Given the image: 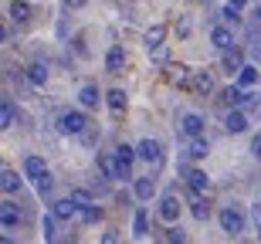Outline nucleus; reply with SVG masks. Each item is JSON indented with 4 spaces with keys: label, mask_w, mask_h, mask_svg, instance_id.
I'll list each match as a JSON object with an SVG mask.
<instances>
[{
    "label": "nucleus",
    "mask_w": 261,
    "mask_h": 244,
    "mask_svg": "<svg viewBox=\"0 0 261 244\" xmlns=\"http://www.w3.org/2000/svg\"><path fill=\"white\" fill-rule=\"evenodd\" d=\"M217 224H221L224 234H231L234 241H238V234H244V210H241V204H227V207H221V214H217Z\"/></svg>",
    "instance_id": "f257e3e1"
},
{
    "label": "nucleus",
    "mask_w": 261,
    "mask_h": 244,
    "mask_svg": "<svg viewBox=\"0 0 261 244\" xmlns=\"http://www.w3.org/2000/svg\"><path fill=\"white\" fill-rule=\"evenodd\" d=\"M85 126H88V116L82 109H65L58 116V132H65V136H82Z\"/></svg>",
    "instance_id": "f03ea898"
},
{
    "label": "nucleus",
    "mask_w": 261,
    "mask_h": 244,
    "mask_svg": "<svg viewBox=\"0 0 261 244\" xmlns=\"http://www.w3.org/2000/svg\"><path fill=\"white\" fill-rule=\"evenodd\" d=\"M163 78L170 82L173 88H190V82H194V71L187 68L184 61H166V68H163Z\"/></svg>",
    "instance_id": "7ed1b4c3"
},
{
    "label": "nucleus",
    "mask_w": 261,
    "mask_h": 244,
    "mask_svg": "<svg viewBox=\"0 0 261 244\" xmlns=\"http://www.w3.org/2000/svg\"><path fill=\"white\" fill-rule=\"evenodd\" d=\"M180 210H184V207H180L176 194H163V197H160V207H156V217H160L163 224L173 227L176 221H180Z\"/></svg>",
    "instance_id": "20e7f679"
},
{
    "label": "nucleus",
    "mask_w": 261,
    "mask_h": 244,
    "mask_svg": "<svg viewBox=\"0 0 261 244\" xmlns=\"http://www.w3.org/2000/svg\"><path fill=\"white\" fill-rule=\"evenodd\" d=\"M139 156L136 153V146H129V143H119L116 146V159H119V180H136L133 176V159Z\"/></svg>",
    "instance_id": "39448f33"
},
{
    "label": "nucleus",
    "mask_w": 261,
    "mask_h": 244,
    "mask_svg": "<svg viewBox=\"0 0 261 244\" xmlns=\"http://www.w3.org/2000/svg\"><path fill=\"white\" fill-rule=\"evenodd\" d=\"M203 126H207V122H203L200 112H184V116H180V132H184L187 139H203Z\"/></svg>",
    "instance_id": "423d86ee"
},
{
    "label": "nucleus",
    "mask_w": 261,
    "mask_h": 244,
    "mask_svg": "<svg viewBox=\"0 0 261 244\" xmlns=\"http://www.w3.org/2000/svg\"><path fill=\"white\" fill-rule=\"evenodd\" d=\"M221 68L227 71V75H234V78H238V75H241V68H244V48H238V44H234V48H227L221 55Z\"/></svg>",
    "instance_id": "0eeeda50"
},
{
    "label": "nucleus",
    "mask_w": 261,
    "mask_h": 244,
    "mask_svg": "<svg viewBox=\"0 0 261 244\" xmlns=\"http://www.w3.org/2000/svg\"><path fill=\"white\" fill-rule=\"evenodd\" d=\"M133 197L139 200V204H149L156 197V180L153 176H136L133 180Z\"/></svg>",
    "instance_id": "6e6552de"
},
{
    "label": "nucleus",
    "mask_w": 261,
    "mask_h": 244,
    "mask_svg": "<svg viewBox=\"0 0 261 244\" xmlns=\"http://www.w3.org/2000/svg\"><path fill=\"white\" fill-rule=\"evenodd\" d=\"M180 170H184L187 186H190L194 194H207V190H211V180H207V173H203V170H197V166H180Z\"/></svg>",
    "instance_id": "1a4fd4ad"
},
{
    "label": "nucleus",
    "mask_w": 261,
    "mask_h": 244,
    "mask_svg": "<svg viewBox=\"0 0 261 244\" xmlns=\"http://www.w3.org/2000/svg\"><path fill=\"white\" fill-rule=\"evenodd\" d=\"M224 129H227L231 136H241V132H248V112H244V109H231V112L224 116Z\"/></svg>",
    "instance_id": "9d476101"
},
{
    "label": "nucleus",
    "mask_w": 261,
    "mask_h": 244,
    "mask_svg": "<svg viewBox=\"0 0 261 244\" xmlns=\"http://www.w3.org/2000/svg\"><path fill=\"white\" fill-rule=\"evenodd\" d=\"M136 153H139V159H146V163H153V166L163 163V146H160L156 139H143V143L136 146Z\"/></svg>",
    "instance_id": "9b49d317"
},
{
    "label": "nucleus",
    "mask_w": 261,
    "mask_h": 244,
    "mask_svg": "<svg viewBox=\"0 0 261 244\" xmlns=\"http://www.w3.org/2000/svg\"><path fill=\"white\" fill-rule=\"evenodd\" d=\"M126 65H129L126 48H122V44H112V48L106 51V71H112V75H116V71H122Z\"/></svg>",
    "instance_id": "f8f14e48"
},
{
    "label": "nucleus",
    "mask_w": 261,
    "mask_h": 244,
    "mask_svg": "<svg viewBox=\"0 0 261 244\" xmlns=\"http://www.w3.org/2000/svg\"><path fill=\"white\" fill-rule=\"evenodd\" d=\"M7 17L14 20V24H28V20L34 17V7H31L28 0H10V7H7Z\"/></svg>",
    "instance_id": "ddd939ff"
},
{
    "label": "nucleus",
    "mask_w": 261,
    "mask_h": 244,
    "mask_svg": "<svg viewBox=\"0 0 261 244\" xmlns=\"http://www.w3.org/2000/svg\"><path fill=\"white\" fill-rule=\"evenodd\" d=\"M0 224H4V231H7V234L20 224V210H17V204H14V200H4V204H0Z\"/></svg>",
    "instance_id": "4468645a"
},
{
    "label": "nucleus",
    "mask_w": 261,
    "mask_h": 244,
    "mask_svg": "<svg viewBox=\"0 0 261 244\" xmlns=\"http://www.w3.org/2000/svg\"><path fill=\"white\" fill-rule=\"evenodd\" d=\"M187 204H190V214H194L197 221H207V217H211V204H207V197H203V194L187 190Z\"/></svg>",
    "instance_id": "2eb2a0df"
},
{
    "label": "nucleus",
    "mask_w": 261,
    "mask_h": 244,
    "mask_svg": "<svg viewBox=\"0 0 261 244\" xmlns=\"http://www.w3.org/2000/svg\"><path fill=\"white\" fill-rule=\"evenodd\" d=\"M78 102H82V109H98L102 102H106V95L98 92V85H82V92H78Z\"/></svg>",
    "instance_id": "dca6fc26"
},
{
    "label": "nucleus",
    "mask_w": 261,
    "mask_h": 244,
    "mask_svg": "<svg viewBox=\"0 0 261 244\" xmlns=\"http://www.w3.org/2000/svg\"><path fill=\"white\" fill-rule=\"evenodd\" d=\"M211 44L217 51H227V48H234V34H231V28H224V24H217V28H211Z\"/></svg>",
    "instance_id": "f3484780"
},
{
    "label": "nucleus",
    "mask_w": 261,
    "mask_h": 244,
    "mask_svg": "<svg viewBox=\"0 0 261 244\" xmlns=\"http://www.w3.org/2000/svg\"><path fill=\"white\" fill-rule=\"evenodd\" d=\"M221 98H224V105H231V109H244V102H248V92H244L238 82L234 85H227L221 92Z\"/></svg>",
    "instance_id": "a211bd4d"
},
{
    "label": "nucleus",
    "mask_w": 261,
    "mask_h": 244,
    "mask_svg": "<svg viewBox=\"0 0 261 244\" xmlns=\"http://www.w3.org/2000/svg\"><path fill=\"white\" fill-rule=\"evenodd\" d=\"M51 214L58 217V221H71V217H82V207H78L71 197H65V200H58V204L51 207Z\"/></svg>",
    "instance_id": "6ab92c4d"
},
{
    "label": "nucleus",
    "mask_w": 261,
    "mask_h": 244,
    "mask_svg": "<svg viewBox=\"0 0 261 244\" xmlns=\"http://www.w3.org/2000/svg\"><path fill=\"white\" fill-rule=\"evenodd\" d=\"M146 48H149V55H153V51H160V48H166L163 41H166V24H153V28L146 31Z\"/></svg>",
    "instance_id": "aec40b11"
},
{
    "label": "nucleus",
    "mask_w": 261,
    "mask_h": 244,
    "mask_svg": "<svg viewBox=\"0 0 261 244\" xmlns=\"http://www.w3.org/2000/svg\"><path fill=\"white\" fill-rule=\"evenodd\" d=\"M98 173L106 180H119V159L116 153H98Z\"/></svg>",
    "instance_id": "412c9836"
},
{
    "label": "nucleus",
    "mask_w": 261,
    "mask_h": 244,
    "mask_svg": "<svg viewBox=\"0 0 261 244\" xmlns=\"http://www.w3.org/2000/svg\"><path fill=\"white\" fill-rule=\"evenodd\" d=\"M24 173L38 183L41 176H48V166H44V159H41V156H34V153H31V156H24Z\"/></svg>",
    "instance_id": "4be33fe9"
},
{
    "label": "nucleus",
    "mask_w": 261,
    "mask_h": 244,
    "mask_svg": "<svg viewBox=\"0 0 261 244\" xmlns=\"http://www.w3.org/2000/svg\"><path fill=\"white\" fill-rule=\"evenodd\" d=\"M126 92H122V88H109L106 92V105L112 109V116H122V112H126Z\"/></svg>",
    "instance_id": "5701e85b"
},
{
    "label": "nucleus",
    "mask_w": 261,
    "mask_h": 244,
    "mask_svg": "<svg viewBox=\"0 0 261 244\" xmlns=\"http://www.w3.org/2000/svg\"><path fill=\"white\" fill-rule=\"evenodd\" d=\"M190 88H194L197 95H211L214 92V75L207 68L203 71H194V82H190Z\"/></svg>",
    "instance_id": "b1692460"
},
{
    "label": "nucleus",
    "mask_w": 261,
    "mask_h": 244,
    "mask_svg": "<svg viewBox=\"0 0 261 244\" xmlns=\"http://www.w3.org/2000/svg\"><path fill=\"white\" fill-rule=\"evenodd\" d=\"M28 82L34 88H44L48 85V65H44V61H34V65L28 68Z\"/></svg>",
    "instance_id": "393cba45"
},
{
    "label": "nucleus",
    "mask_w": 261,
    "mask_h": 244,
    "mask_svg": "<svg viewBox=\"0 0 261 244\" xmlns=\"http://www.w3.org/2000/svg\"><path fill=\"white\" fill-rule=\"evenodd\" d=\"M149 234V214H146V207H136L133 214V237H146Z\"/></svg>",
    "instance_id": "a878e982"
},
{
    "label": "nucleus",
    "mask_w": 261,
    "mask_h": 244,
    "mask_svg": "<svg viewBox=\"0 0 261 244\" xmlns=\"http://www.w3.org/2000/svg\"><path fill=\"white\" fill-rule=\"evenodd\" d=\"M0 190H4L7 197L20 190V176H17V170H10V166H7V170L0 173Z\"/></svg>",
    "instance_id": "bb28decb"
},
{
    "label": "nucleus",
    "mask_w": 261,
    "mask_h": 244,
    "mask_svg": "<svg viewBox=\"0 0 261 244\" xmlns=\"http://www.w3.org/2000/svg\"><path fill=\"white\" fill-rule=\"evenodd\" d=\"M55 224H58V217H55V214H44V217H41V234H44V241H48V244L58 241V231H55Z\"/></svg>",
    "instance_id": "cd10ccee"
},
{
    "label": "nucleus",
    "mask_w": 261,
    "mask_h": 244,
    "mask_svg": "<svg viewBox=\"0 0 261 244\" xmlns=\"http://www.w3.org/2000/svg\"><path fill=\"white\" fill-rule=\"evenodd\" d=\"M207 153H211V143L207 139H190V146H187V156L190 159H203Z\"/></svg>",
    "instance_id": "c85d7f7f"
},
{
    "label": "nucleus",
    "mask_w": 261,
    "mask_h": 244,
    "mask_svg": "<svg viewBox=\"0 0 261 244\" xmlns=\"http://www.w3.org/2000/svg\"><path fill=\"white\" fill-rule=\"evenodd\" d=\"M244 7H248V0H227V4H224V20H234V24H238Z\"/></svg>",
    "instance_id": "c756f323"
},
{
    "label": "nucleus",
    "mask_w": 261,
    "mask_h": 244,
    "mask_svg": "<svg viewBox=\"0 0 261 244\" xmlns=\"http://www.w3.org/2000/svg\"><path fill=\"white\" fill-rule=\"evenodd\" d=\"M68 197H71V200H75L78 207H92V204H95L92 190H85V186H71V194H68Z\"/></svg>",
    "instance_id": "7c9ffc66"
},
{
    "label": "nucleus",
    "mask_w": 261,
    "mask_h": 244,
    "mask_svg": "<svg viewBox=\"0 0 261 244\" xmlns=\"http://www.w3.org/2000/svg\"><path fill=\"white\" fill-rule=\"evenodd\" d=\"M254 82H258V68H254V65H244L241 75H238V85H241V88H251Z\"/></svg>",
    "instance_id": "2f4dec72"
},
{
    "label": "nucleus",
    "mask_w": 261,
    "mask_h": 244,
    "mask_svg": "<svg viewBox=\"0 0 261 244\" xmlns=\"http://www.w3.org/2000/svg\"><path fill=\"white\" fill-rule=\"evenodd\" d=\"M102 214H106V210H102L98 204H92V207H82V221H85V224H98V221H102Z\"/></svg>",
    "instance_id": "473e14b6"
},
{
    "label": "nucleus",
    "mask_w": 261,
    "mask_h": 244,
    "mask_svg": "<svg viewBox=\"0 0 261 244\" xmlns=\"http://www.w3.org/2000/svg\"><path fill=\"white\" fill-rule=\"evenodd\" d=\"M0 126H4V129H10V126H14V102H10V98H4V112H0Z\"/></svg>",
    "instance_id": "72a5a7b5"
},
{
    "label": "nucleus",
    "mask_w": 261,
    "mask_h": 244,
    "mask_svg": "<svg viewBox=\"0 0 261 244\" xmlns=\"http://www.w3.org/2000/svg\"><path fill=\"white\" fill-rule=\"evenodd\" d=\"M166 244H187V234H184V227H166Z\"/></svg>",
    "instance_id": "f704fd0d"
},
{
    "label": "nucleus",
    "mask_w": 261,
    "mask_h": 244,
    "mask_svg": "<svg viewBox=\"0 0 261 244\" xmlns=\"http://www.w3.org/2000/svg\"><path fill=\"white\" fill-rule=\"evenodd\" d=\"M119 241H122V231L119 227H106V234H102L98 244H119Z\"/></svg>",
    "instance_id": "c9c22d12"
},
{
    "label": "nucleus",
    "mask_w": 261,
    "mask_h": 244,
    "mask_svg": "<svg viewBox=\"0 0 261 244\" xmlns=\"http://www.w3.org/2000/svg\"><path fill=\"white\" fill-rule=\"evenodd\" d=\"M251 224H254V234H258V241H261V200L251 204Z\"/></svg>",
    "instance_id": "e433bc0d"
},
{
    "label": "nucleus",
    "mask_w": 261,
    "mask_h": 244,
    "mask_svg": "<svg viewBox=\"0 0 261 244\" xmlns=\"http://www.w3.org/2000/svg\"><path fill=\"white\" fill-rule=\"evenodd\" d=\"M34 186H38V194L44 197V194H48V190H51V173H48V176H41V180H38V183H34Z\"/></svg>",
    "instance_id": "4c0bfd02"
},
{
    "label": "nucleus",
    "mask_w": 261,
    "mask_h": 244,
    "mask_svg": "<svg viewBox=\"0 0 261 244\" xmlns=\"http://www.w3.org/2000/svg\"><path fill=\"white\" fill-rule=\"evenodd\" d=\"M85 4H88V0H65V7H68V10H82Z\"/></svg>",
    "instance_id": "58836bf2"
},
{
    "label": "nucleus",
    "mask_w": 261,
    "mask_h": 244,
    "mask_svg": "<svg viewBox=\"0 0 261 244\" xmlns=\"http://www.w3.org/2000/svg\"><path fill=\"white\" fill-rule=\"evenodd\" d=\"M251 153H254V156H258V159H261V132H258V136H254V139H251Z\"/></svg>",
    "instance_id": "ea45409f"
},
{
    "label": "nucleus",
    "mask_w": 261,
    "mask_h": 244,
    "mask_svg": "<svg viewBox=\"0 0 261 244\" xmlns=\"http://www.w3.org/2000/svg\"><path fill=\"white\" fill-rule=\"evenodd\" d=\"M251 58L261 61V41H254V44H251Z\"/></svg>",
    "instance_id": "a19ab883"
},
{
    "label": "nucleus",
    "mask_w": 261,
    "mask_h": 244,
    "mask_svg": "<svg viewBox=\"0 0 261 244\" xmlns=\"http://www.w3.org/2000/svg\"><path fill=\"white\" fill-rule=\"evenodd\" d=\"M0 244H14V237H10V234H4V237H0Z\"/></svg>",
    "instance_id": "79ce46f5"
},
{
    "label": "nucleus",
    "mask_w": 261,
    "mask_h": 244,
    "mask_svg": "<svg viewBox=\"0 0 261 244\" xmlns=\"http://www.w3.org/2000/svg\"><path fill=\"white\" fill-rule=\"evenodd\" d=\"M238 244H244V241H238Z\"/></svg>",
    "instance_id": "37998d69"
}]
</instances>
